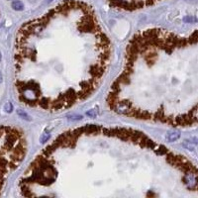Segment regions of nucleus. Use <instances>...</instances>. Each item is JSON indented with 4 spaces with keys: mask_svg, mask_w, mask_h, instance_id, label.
Listing matches in <instances>:
<instances>
[{
    "mask_svg": "<svg viewBox=\"0 0 198 198\" xmlns=\"http://www.w3.org/2000/svg\"><path fill=\"white\" fill-rule=\"evenodd\" d=\"M15 83L22 102L60 112L90 97L109 67L111 44L91 6L64 0L28 22L17 36Z\"/></svg>",
    "mask_w": 198,
    "mask_h": 198,
    "instance_id": "1",
    "label": "nucleus"
},
{
    "mask_svg": "<svg viewBox=\"0 0 198 198\" xmlns=\"http://www.w3.org/2000/svg\"><path fill=\"white\" fill-rule=\"evenodd\" d=\"M12 110H13L12 104H11L10 102H7V103L5 104V106H4V111L8 112V113H11V112H12Z\"/></svg>",
    "mask_w": 198,
    "mask_h": 198,
    "instance_id": "6",
    "label": "nucleus"
},
{
    "mask_svg": "<svg viewBox=\"0 0 198 198\" xmlns=\"http://www.w3.org/2000/svg\"><path fill=\"white\" fill-rule=\"evenodd\" d=\"M87 115L90 116V117H95V116H96V114H95V112L93 111V110H90L89 112H87Z\"/></svg>",
    "mask_w": 198,
    "mask_h": 198,
    "instance_id": "8",
    "label": "nucleus"
},
{
    "mask_svg": "<svg viewBox=\"0 0 198 198\" xmlns=\"http://www.w3.org/2000/svg\"><path fill=\"white\" fill-rule=\"evenodd\" d=\"M48 1H49V2H51V1H53V0H48Z\"/></svg>",
    "mask_w": 198,
    "mask_h": 198,
    "instance_id": "11",
    "label": "nucleus"
},
{
    "mask_svg": "<svg viewBox=\"0 0 198 198\" xmlns=\"http://www.w3.org/2000/svg\"><path fill=\"white\" fill-rule=\"evenodd\" d=\"M113 6L124 10H138L152 6L163 0H108Z\"/></svg>",
    "mask_w": 198,
    "mask_h": 198,
    "instance_id": "3",
    "label": "nucleus"
},
{
    "mask_svg": "<svg viewBox=\"0 0 198 198\" xmlns=\"http://www.w3.org/2000/svg\"><path fill=\"white\" fill-rule=\"evenodd\" d=\"M167 140L170 142H174L177 141V139L179 138V132L177 131H172V132H170L167 135Z\"/></svg>",
    "mask_w": 198,
    "mask_h": 198,
    "instance_id": "4",
    "label": "nucleus"
},
{
    "mask_svg": "<svg viewBox=\"0 0 198 198\" xmlns=\"http://www.w3.org/2000/svg\"><path fill=\"white\" fill-rule=\"evenodd\" d=\"M18 114H19L20 117H22V118H24V119H26L28 121H30V117H29V115L27 114V113H25L23 111H21V110H18Z\"/></svg>",
    "mask_w": 198,
    "mask_h": 198,
    "instance_id": "7",
    "label": "nucleus"
},
{
    "mask_svg": "<svg viewBox=\"0 0 198 198\" xmlns=\"http://www.w3.org/2000/svg\"><path fill=\"white\" fill-rule=\"evenodd\" d=\"M11 6H12V8L14 10H16V11H22L24 9L23 2L20 1V0H15V1H13L12 4H11Z\"/></svg>",
    "mask_w": 198,
    "mask_h": 198,
    "instance_id": "5",
    "label": "nucleus"
},
{
    "mask_svg": "<svg viewBox=\"0 0 198 198\" xmlns=\"http://www.w3.org/2000/svg\"><path fill=\"white\" fill-rule=\"evenodd\" d=\"M197 63L196 30L189 37L160 28L138 32L107 94L108 107L138 120L195 127Z\"/></svg>",
    "mask_w": 198,
    "mask_h": 198,
    "instance_id": "2",
    "label": "nucleus"
},
{
    "mask_svg": "<svg viewBox=\"0 0 198 198\" xmlns=\"http://www.w3.org/2000/svg\"><path fill=\"white\" fill-rule=\"evenodd\" d=\"M2 80H3V75H2V72L0 71V83L2 82Z\"/></svg>",
    "mask_w": 198,
    "mask_h": 198,
    "instance_id": "9",
    "label": "nucleus"
},
{
    "mask_svg": "<svg viewBox=\"0 0 198 198\" xmlns=\"http://www.w3.org/2000/svg\"><path fill=\"white\" fill-rule=\"evenodd\" d=\"M1 60H2V54H1V53H0V61H1Z\"/></svg>",
    "mask_w": 198,
    "mask_h": 198,
    "instance_id": "10",
    "label": "nucleus"
}]
</instances>
